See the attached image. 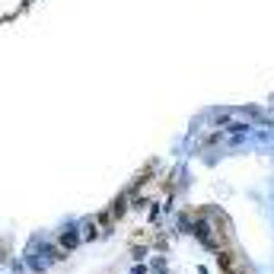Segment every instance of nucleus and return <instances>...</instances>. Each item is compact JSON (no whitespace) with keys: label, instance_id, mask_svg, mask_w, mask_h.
I'll return each instance as SVG.
<instances>
[{"label":"nucleus","instance_id":"obj_1","mask_svg":"<svg viewBox=\"0 0 274 274\" xmlns=\"http://www.w3.org/2000/svg\"><path fill=\"white\" fill-rule=\"evenodd\" d=\"M191 233H195V236L201 239V243H204L211 252H220V249H217V239H213L211 223H207V220H195V223H191Z\"/></svg>","mask_w":274,"mask_h":274},{"label":"nucleus","instance_id":"obj_2","mask_svg":"<svg viewBox=\"0 0 274 274\" xmlns=\"http://www.w3.org/2000/svg\"><path fill=\"white\" fill-rule=\"evenodd\" d=\"M77 243H80L77 230H67V233H64V236H61V249H64V252H70V249H73V245H77Z\"/></svg>","mask_w":274,"mask_h":274},{"label":"nucleus","instance_id":"obj_3","mask_svg":"<svg viewBox=\"0 0 274 274\" xmlns=\"http://www.w3.org/2000/svg\"><path fill=\"white\" fill-rule=\"evenodd\" d=\"M83 236H86V239H92V236H96V226H92V223H86V230H83Z\"/></svg>","mask_w":274,"mask_h":274},{"label":"nucleus","instance_id":"obj_4","mask_svg":"<svg viewBox=\"0 0 274 274\" xmlns=\"http://www.w3.org/2000/svg\"><path fill=\"white\" fill-rule=\"evenodd\" d=\"M131 274H147V268H144V265H137V268L131 271Z\"/></svg>","mask_w":274,"mask_h":274}]
</instances>
